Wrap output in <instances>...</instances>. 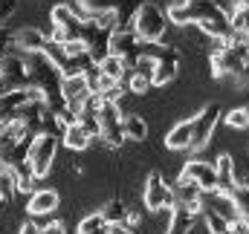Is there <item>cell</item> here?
<instances>
[{
	"mask_svg": "<svg viewBox=\"0 0 249 234\" xmlns=\"http://www.w3.org/2000/svg\"><path fill=\"white\" fill-rule=\"evenodd\" d=\"M130 26H133V32L139 35L142 44H157V41H162L165 32H168V15H165V9H162L160 3L145 0V3L139 6V12H136V17H133Z\"/></svg>",
	"mask_w": 249,
	"mask_h": 234,
	"instance_id": "obj_1",
	"label": "cell"
},
{
	"mask_svg": "<svg viewBox=\"0 0 249 234\" xmlns=\"http://www.w3.org/2000/svg\"><path fill=\"white\" fill-rule=\"evenodd\" d=\"M9 90H15V87H12V81H9V78H6V72H3V69H0V96H6V93H9Z\"/></svg>",
	"mask_w": 249,
	"mask_h": 234,
	"instance_id": "obj_34",
	"label": "cell"
},
{
	"mask_svg": "<svg viewBox=\"0 0 249 234\" xmlns=\"http://www.w3.org/2000/svg\"><path fill=\"white\" fill-rule=\"evenodd\" d=\"M142 217H145V208H127V217H124V226H130V229H136L139 223H142Z\"/></svg>",
	"mask_w": 249,
	"mask_h": 234,
	"instance_id": "obj_28",
	"label": "cell"
},
{
	"mask_svg": "<svg viewBox=\"0 0 249 234\" xmlns=\"http://www.w3.org/2000/svg\"><path fill=\"white\" fill-rule=\"evenodd\" d=\"M220 118H223V110H220V104H217V101L203 104V107L197 110V116H191L194 136H191V148H188V150H194V153L206 150V145L212 142V133L217 130V121H220Z\"/></svg>",
	"mask_w": 249,
	"mask_h": 234,
	"instance_id": "obj_3",
	"label": "cell"
},
{
	"mask_svg": "<svg viewBox=\"0 0 249 234\" xmlns=\"http://www.w3.org/2000/svg\"><path fill=\"white\" fill-rule=\"evenodd\" d=\"M96 61L90 58V52H81V55H70L67 64L61 67V78H72V75H84Z\"/></svg>",
	"mask_w": 249,
	"mask_h": 234,
	"instance_id": "obj_18",
	"label": "cell"
},
{
	"mask_svg": "<svg viewBox=\"0 0 249 234\" xmlns=\"http://www.w3.org/2000/svg\"><path fill=\"white\" fill-rule=\"evenodd\" d=\"M96 116H99V121H102V136H99V142H102L105 148H110V150L122 148L124 145L122 107H119L116 101H105V99H102V107H99Z\"/></svg>",
	"mask_w": 249,
	"mask_h": 234,
	"instance_id": "obj_5",
	"label": "cell"
},
{
	"mask_svg": "<svg viewBox=\"0 0 249 234\" xmlns=\"http://www.w3.org/2000/svg\"><path fill=\"white\" fill-rule=\"evenodd\" d=\"M41 234H67V229H64L61 220H53V223H44L41 226Z\"/></svg>",
	"mask_w": 249,
	"mask_h": 234,
	"instance_id": "obj_29",
	"label": "cell"
},
{
	"mask_svg": "<svg viewBox=\"0 0 249 234\" xmlns=\"http://www.w3.org/2000/svg\"><path fill=\"white\" fill-rule=\"evenodd\" d=\"M214 171H217V182H220V191H232L238 185V176H235V159L232 153H220L214 159Z\"/></svg>",
	"mask_w": 249,
	"mask_h": 234,
	"instance_id": "obj_16",
	"label": "cell"
},
{
	"mask_svg": "<svg viewBox=\"0 0 249 234\" xmlns=\"http://www.w3.org/2000/svg\"><path fill=\"white\" fill-rule=\"evenodd\" d=\"M18 194V182H15V171L9 165H0V202H12Z\"/></svg>",
	"mask_w": 249,
	"mask_h": 234,
	"instance_id": "obj_21",
	"label": "cell"
},
{
	"mask_svg": "<svg viewBox=\"0 0 249 234\" xmlns=\"http://www.w3.org/2000/svg\"><path fill=\"white\" fill-rule=\"evenodd\" d=\"M200 214H203V208H194V205H186V202H174L168 226H165L162 234H191L197 220H200Z\"/></svg>",
	"mask_w": 249,
	"mask_h": 234,
	"instance_id": "obj_8",
	"label": "cell"
},
{
	"mask_svg": "<svg viewBox=\"0 0 249 234\" xmlns=\"http://www.w3.org/2000/svg\"><path fill=\"white\" fill-rule=\"evenodd\" d=\"M93 142H96V139L81 127V121H72V124H67V127L61 130V145L64 148H70V150H75V153L87 150Z\"/></svg>",
	"mask_w": 249,
	"mask_h": 234,
	"instance_id": "obj_13",
	"label": "cell"
},
{
	"mask_svg": "<svg viewBox=\"0 0 249 234\" xmlns=\"http://www.w3.org/2000/svg\"><path fill=\"white\" fill-rule=\"evenodd\" d=\"M124 87H127V93H133V96H145L151 87H154V81L148 78V75H142V72H127V81H124Z\"/></svg>",
	"mask_w": 249,
	"mask_h": 234,
	"instance_id": "obj_22",
	"label": "cell"
},
{
	"mask_svg": "<svg viewBox=\"0 0 249 234\" xmlns=\"http://www.w3.org/2000/svg\"><path fill=\"white\" fill-rule=\"evenodd\" d=\"M75 234H107V223H105L102 211H93V214L81 217V220H78V229H75Z\"/></svg>",
	"mask_w": 249,
	"mask_h": 234,
	"instance_id": "obj_19",
	"label": "cell"
},
{
	"mask_svg": "<svg viewBox=\"0 0 249 234\" xmlns=\"http://www.w3.org/2000/svg\"><path fill=\"white\" fill-rule=\"evenodd\" d=\"M78 121H81V127H84L93 139H99V136H102V121H99V116H96V113H81V116H78Z\"/></svg>",
	"mask_w": 249,
	"mask_h": 234,
	"instance_id": "obj_27",
	"label": "cell"
},
{
	"mask_svg": "<svg viewBox=\"0 0 249 234\" xmlns=\"http://www.w3.org/2000/svg\"><path fill=\"white\" fill-rule=\"evenodd\" d=\"M203 223H206V232L209 234H226L229 232V223L223 217H217L214 211H203Z\"/></svg>",
	"mask_w": 249,
	"mask_h": 234,
	"instance_id": "obj_25",
	"label": "cell"
},
{
	"mask_svg": "<svg viewBox=\"0 0 249 234\" xmlns=\"http://www.w3.org/2000/svg\"><path fill=\"white\" fill-rule=\"evenodd\" d=\"M99 69H102L105 75H110L113 81H124V72H130V69L124 67V61L119 58V55H113V52L99 61Z\"/></svg>",
	"mask_w": 249,
	"mask_h": 234,
	"instance_id": "obj_20",
	"label": "cell"
},
{
	"mask_svg": "<svg viewBox=\"0 0 249 234\" xmlns=\"http://www.w3.org/2000/svg\"><path fill=\"white\" fill-rule=\"evenodd\" d=\"M226 234H232V232H226Z\"/></svg>",
	"mask_w": 249,
	"mask_h": 234,
	"instance_id": "obj_35",
	"label": "cell"
},
{
	"mask_svg": "<svg viewBox=\"0 0 249 234\" xmlns=\"http://www.w3.org/2000/svg\"><path fill=\"white\" fill-rule=\"evenodd\" d=\"M58 145H61V139L53 133V130H47V133H38L35 136V142H32V148H29V168H32V174L38 176V179H44V176L53 174V168H55V162H58Z\"/></svg>",
	"mask_w": 249,
	"mask_h": 234,
	"instance_id": "obj_2",
	"label": "cell"
},
{
	"mask_svg": "<svg viewBox=\"0 0 249 234\" xmlns=\"http://www.w3.org/2000/svg\"><path fill=\"white\" fill-rule=\"evenodd\" d=\"M191 136H194V124H191V118H183L165 133V148L168 150H188L191 148Z\"/></svg>",
	"mask_w": 249,
	"mask_h": 234,
	"instance_id": "obj_14",
	"label": "cell"
},
{
	"mask_svg": "<svg viewBox=\"0 0 249 234\" xmlns=\"http://www.w3.org/2000/svg\"><path fill=\"white\" fill-rule=\"evenodd\" d=\"M232 197H235V202H238L241 217H247V220H249V182L235 185V188H232Z\"/></svg>",
	"mask_w": 249,
	"mask_h": 234,
	"instance_id": "obj_26",
	"label": "cell"
},
{
	"mask_svg": "<svg viewBox=\"0 0 249 234\" xmlns=\"http://www.w3.org/2000/svg\"><path fill=\"white\" fill-rule=\"evenodd\" d=\"M174 202H177L174 188L165 185V179H162L160 171H151V174L145 176V191H142V205H145V211H148V214H160V211L171 208Z\"/></svg>",
	"mask_w": 249,
	"mask_h": 234,
	"instance_id": "obj_4",
	"label": "cell"
},
{
	"mask_svg": "<svg viewBox=\"0 0 249 234\" xmlns=\"http://www.w3.org/2000/svg\"><path fill=\"white\" fill-rule=\"evenodd\" d=\"M180 179H188L194 185H200L203 194H212L220 188L217 182V171H214V162H206V159H188L180 171Z\"/></svg>",
	"mask_w": 249,
	"mask_h": 234,
	"instance_id": "obj_7",
	"label": "cell"
},
{
	"mask_svg": "<svg viewBox=\"0 0 249 234\" xmlns=\"http://www.w3.org/2000/svg\"><path fill=\"white\" fill-rule=\"evenodd\" d=\"M47 32L44 29H38V26H20L15 35H12V47L18 50V52H23V55H29V52H41L44 50V44H47Z\"/></svg>",
	"mask_w": 249,
	"mask_h": 234,
	"instance_id": "obj_11",
	"label": "cell"
},
{
	"mask_svg": "<svg viewBox=\"0 0 249 234\" xmlns=\"http://www.w3.org/2000/svg\"><path fill=\"white\" fill-rule=\"evenodd\" d=\"M223 124L232 127V130H247L249 127V107H232L223 116Z\"/></svg>",
	"mask_w": 249,
	"mask_h": 234,
	"instance_id": "obj_23",
	"label": "cell"
},
{
	"mask_svg": "<svg viewBox=\"0 0 249 234\" xmlns=\"http://www.w3.org/2000/svg\"><path fill=\"white\" fill-rule=\"evenodd\" d=\"M61 93L67 99V107L75 110L81 116V107L90 96V87H87V78L84 75H72V78H61Z\"/></svg>",
	"mask_w": 249,
	"mask_h": 234,
	"instance_id": "obj_12",
	"label": "cell"
},
{
	"mask_svg": "<svg viewBox=\"0 0 249 234\" xmlns=\"http://www.w3.org/2000/svg\"><path fill=\"white\" fill-rule=\"evenodd\" d=\"M148 121L139 113H122V133L127 142H145L148 139Z\"/></svg>",
	"mask_w": 249,
	"mask_h": 234,
	"instance_id": "obj_15",
	"label": "cell"
},
{
	"mask_svg": "<svg viewBox=\"0 0 249 234\" xmlns=\"http://www.w3.org/2000/svg\"><path fill=\"white\" fill-rule=\"evenodd\" d=\"M232 12H241L249 17V0H232Z\"/></svg>",
	"mask_w": 249,
	"mask_h": 234,
	"instance_id": "obj_33",
	"label": "cell"
},
{
	"mask_svg": "<svg viewBox=\"0 0 249 234\" xmlns=\"http://www.w3.org/2000/svg\"><path fill=\"white\" fill-rule=\"evenodd\" d=\"M139 50H142V41L133 32V26H119L116 32H110V52L119 55L127 69H133V64L139 58Z\"/></svg>",
	"mask_w": 249,
	"mask_h": 234,
	"instance_id": "obj_6",
	"label": "cell"
},
{
	"mask_svg": "<svg viewBox=\"0 0 249 234\" xmlns=\"http://www.w3.org/2000/svg\"><path fill=\"white\" fill-rule=\"evenodd\" d=\"M41 52L53 61L58 69H61L64 64H67V58H70V55H67V50H64V44H58V41H50V38H47V44H44V50H41Z\"/></svg>",
	"mask_w": 249,
	"mask_h": 234,
	"instance_id": "obj_24",
	"label": "cell"
},
{
	"mask_svg": "<svg viewBox=\"0 0 249 234\" xmlns=\"http://www.w3.org/2000/svg\"><path fill=\"white\" fill-rule=\"evenodd\" d=\"M61 205V197H58V191H53V188H38V191H32V197H29V202H26V211H29V217H50V214H55V208Z\"/></svg>",
	"mask_w": 249,
	"mask_h": 234,
	"instance_id": "obj_10",
	"label": "cell"
},
{
	"mask_svg": "<svg viewBox=\"0 0 249 234\" xmlns=\"http://www.w3.org/2000/svg\"><path fill=\"white\" fill-rule=\"evenodd\" d=\"M0 69L6 72V78L12 81V87H15V90L29 84V61H26L23 52H18V50L3 52V58H0Z\"/></svg>",
	"mask_w": 249,
	"mask_h": 234,
	"instance_id": "obj_9",
	"label": "cell"
},
{
	"mask_svg": "<svg viewBox=\"0 0 249 234\" xmlns=\"http://www.w3.org/2000/svg\"><path fill=\"white\" fill-rule=\"evenodd\" d=\"M229 232L232 234H249V220L247 217H238L235 223H229Z\"/></svg>",
	"mask_w": 249,
	"mask_h": 234,
	"instance_id": "obj_30",
	"label": "cell"
},
{
	"mask_svg": "<svg viewBox=\"0 0 249 234\" xmlns=\"http://www.w3.org/2000/svg\"><path fill=\"white\" fill-rule=\"evenodd\" d=\"M20 234H41V223H35V220L23 223V226H20Z\"/></svg>",
	"mask_w": 249,
	"mask_h": 234,
	"instance_id": "obj_31",
	"label": "cell"
},
{
	"mask_svg": "<svg viewBox=\"0 0 249 234\" xmlns=\"http://www.w3.org/2000/svg\"><path fill=\"white\" fill-rule=\"evenodd\" d=\"M127 202H124L122 197H113V200H107L99 211H102V217H105V223L107 226H116V223H124V217H127Z\"/></svg>",
	"mask_w": 249,
	"mask_h": 234,
	"instance_id": "obj_17",
	"label": "cell"
},
{
	"mask_svg": "<svg viewBox=\"0 0 249 234\" xmlns=\"http://www.w3.org/2000/svg\"><path fill=\"white\" fill-rule=\"evenodd\" d=\"M107 234H136V232L124 223H116V226H107Z\"/></svg>",
	"mask_w": 249,
	"mask_h": 234,
	"instance_id": "obj_32",
	"label": "cell"
}]
</instances>
